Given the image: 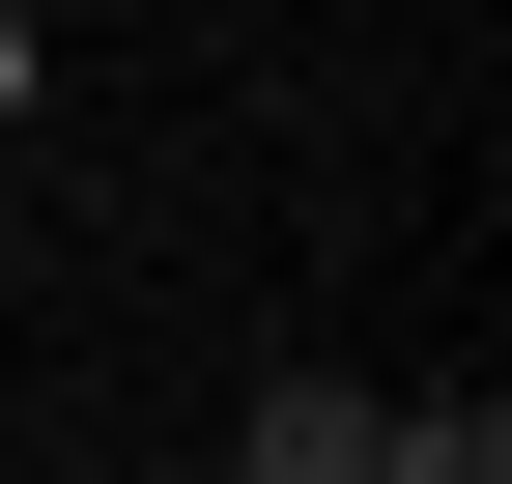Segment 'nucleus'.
<instances>
[{"label": "nucleus", "instance_id": "nucleus-1", "mask_svg": "<svg viewBox=\"0 0 512 484\" xmlns=\"http://www.w3.org/2000/svg\"><path fill=\"white\" fill-rule=\"evenodd\" d=\"M228 484H370V371H256V428H228Z\"/></svg>", "mask_w": 512, "mask_h": 484}, {"label": "nucleus", "instance_id": "nucleus-2", "mask_svg": "<svg viewBox=\"0 0 512 484\" xmlns=\"http://www.w3.org/2000/svg\"><path fill=\"white\" fill-rule=\"evenodd\" d=\"M370 484H512V399L456 371V399H370Z\"/></svg>", "mask_w": 512, "mask_h": 484}, {"label": "nucleus", "instance_id": "nucleus-3", "mask_svg": "<svg viewBox=\"0 0 512 484\" xmlns=\"http://www.w3.org/2000/svg\"><path fill=\"white\" fill-rule=\"evenodd\" d=\"M29 86H57V57H29V0H0V114H29Z\"/></svg>", "mask_w": 512, "mask_h": 484}]
</instances>
